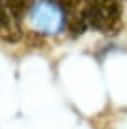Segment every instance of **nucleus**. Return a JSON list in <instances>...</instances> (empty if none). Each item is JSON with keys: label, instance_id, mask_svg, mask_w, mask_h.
I'll return each mask as SVG.
<instances>
[{"label": "nucleus", "instance_id": "7ed1b4c3", "mask_svg": "<svg viewBox=\"0 0 127 129\" xmlns=\"http://www.w3.org/2000/svg\"><path fill=\"white\" fill-rule=\"evenodd\" d=\"M0 37L7 42H17L22 37L19 22L10 15V12L5 9L2 2H0Z\"/></svg>", "mask_w": 127, "mask_h": 129}, {"label": "nucleus", "instance_id": "f257e3e1", "mask_svg": "<svg viewBox=\"0 0 127 129\" xmlns=\"http://www.w3.org/2000/svg\"><path fill=\"white\" fill-rule=\"evenodd\" d=\"M82 14L87 22V27L100 34L114 35L122 29L120 0H84Z\"/></svg>", "mask_w": 127, "mask_h": 129}, {"label": "nucleus", "instance_id": "f03ea898", "mask_svg": "<svg viewBox=\"0 0 127 129\" xmlns=\"http://www.w3.org/2000/svg\"><path fill=\"white\" fill-rule=\"evenodd\" d=\"M28 24L37 34L55 35L65 27V15L50 0H33L27 12Z\"/></svg>", "mask_w": 127, "mask_h": 129}, {"label": "nucleus", "instance_id": "20e7f679", "mask_svg": "<svg viewBox=\"0 0 127 129\" xmlns=\"http://www.w3.org/2000/svg\"><path fill=\"white\" fill-rule=\"evenodd\" d=\"M0 2L5 5V9L10 12V15L20 24V20L25 19L33 0H0Z\"/></svg>", "mask_w": 127, "mask_h": 129}, {"label": "nucleus", "instance_id": "39448f33", "mask_svg": "<svg viewBox=\"0 0 127 129\" xmlns=\"http://www.w3.org/2000/svg\"><path fill=\"white\" fill-rule=\"evenodd\" d=\"M50 2H54L55 5H59L64 14L84 7V0H50Z\"/></svg>", "mask_w": 127, "mask_h": 129}]
</instances>
